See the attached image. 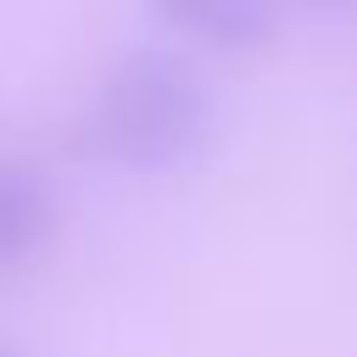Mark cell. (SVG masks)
<instances>
[{"label": "cell", "mask_w": 357, "mask_h": 357, "mask_svg": "<svg viewBox=\"0 0 357 357\" xmlns=\"http://www.w3.org/2000/svg\"><path fill=\"white\" fill-rule=\"evenodd\" d=\"M312 6H340V0H312Z\"/></svg>", "instance_id": "obj_5"}, {"label": "cell", "mask_w": 357, "mask_h": 357, "mask_svg": "<svg viewBox=\"0 0 357 357\" xmlns=\"http://www.w3.org/2000/svg\"><path fill=\"white\" fill-rule=\"evenodd\" d=\"M218 128V100L201 67L167 45L123 50L89 89L73 145L117 173L162 178L190 167Z\"/></svg>", "instance_id": "obj_1"}, {"label": "cell", "mask_w": 357, "mask_h": 357, "mask_svg": "<svg viewBox=\"0 0 357 357\" xmlns=\"http://www.w3.org/2000/svg\"><path fill=\"white\" fill-rule=\"evenodd\" d=\"M145 11L206 56H257L279 33L273 0H145Z\"/></svg>", "instance_id": "obj_2"}, {"label": "cell", "mask_w": 357, "mask_h": 357, "mask_svg": "<svg viewBox=\"0 0 357 357\" xmlns=\"http://www.w3.org/2000/svg\"><path fill=\"white\" fill-rule=\"evenodd\" d=\"M56 229H61L56 184L22 156H0V273L39 262Z\"/></svg>", "instance_id": "obj_3"}, {"label": "cell", "mask_w": 357, "mask_h": 357, "mask_svg": "<svg viewBox=\"0 0 357 357\" xmlns=\"http://www.w3.org/2000/svg\"><path fill=\"white\" fill-rule=\"evenodd\" d=\"M0 357H33V351H28V346H17V340H6V335H0Z\"/></svg>", "instance_id": "obj_4"}]
</instances>
